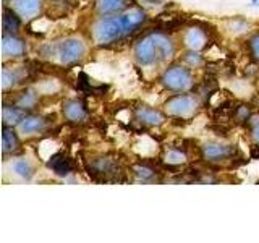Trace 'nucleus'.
Segmentation results:
<instances>
[{"instance_id": "nucleus-1", "label": "nucleus", "mask_w": 259, "mask_h": 243, "mask_svg": "<svg viewBox=\"0 0 259 243\" xmlns=\"http://www.w3.org/2000/svg\"><path fill=\"white\" fill-rule=\"evenodd\" d=\"M174 54V40L160 31H154L143 36L133 47V55L141 67H152V65L165 62Z\"/></svg>"}, {"instance_id": "nucleus-2", "label": "nucleus", "mask_w": 259, "mask_h": 243, "mask_svg": "<svg viewBox=\"0 0 259 243\" xmlns=\"http://www.w3.org/2000/svg\"><path fill=\"white\" fill-rule=\"evenodd\" d=\"M126 36L121 15L104 16L93 26V39L97 46H109Z\"/></svg>"}, {"instance_id": "nucleus-3", "label": "nucleus", "mask_w": 259, "mask_h": 243, "mask_svg": "<svg viewBox=\"0 0 259 243\" xmlns=\"http://www.w3.org/2000/svg\"><path fill=\"white\" fill-rule=\"evenodd\" d=\"M160 83L165 89L172 93H185L193 88L194 81L190 68L183 67V65H174V67H170L164 71V75L160 78Z\"/></svg>"}, {"instance_id": "nucleus-4", "label": "nucleus", "mask_w": 259, "mask_h": 243, "mask_svg": "<svg viewBox=\"0 0 259 243\" xmlns=\"http://www.w3.org/2000/svg\"><path fill=\"white\" fill-rule=\"evenodd\" d=\"M84 54H86V46L83 40L76 37L63 39L62 43L55 46V55L59 57L60 63L63 65H71L81 60Z\"/></svg>"}, {"instance_id": "nucleus-5", "label": "nucleus", "mask_w": 259, "mask_h": 243, "mask_svg": "<svg viewBox=\"0 0 259 243\" xmlns=\"http://www.w3.org/2000/svg\"><path fill=\"white\" fill-rule=\"evenodd\" d=\"M198 109V101L194 99V96H188V94H178L170 97V99L165 102V112L172 117H190L193 115Z\"/></svg>"}, {"instance_id": "nucleus-6", "label": "nucleus", "mask_w": 259, "mask_h": 243, "mask_svg": "<svg viewBox=\"0 0 259 243\" xmlns=\"http://www.w3.org/2000/svg\"><path fill=\"white\" fill-rule=\"evenodd\" d=\"M89 174H91L97 180H113L117 178L120 169L118 164L112 157L101 156L94 157L93 160H89Z\"/></svg>"}, {"instance_id": "nucleus-7", "label": "nucleus", "mask_w": 259, "mask_h": 243, "mask_svg": "<svg viewBox=\"0 0 259 243\" xmlns=\"http://www.w3.org/2000/svg\"><path fill=\"white\" fill-rule=\"evenodd\" d=\"M26 54V43L13 32L2 34V55L4 59H18Z\"/></svg>"}, {"instance_id": "nucleus-8", "label": "nucleus", "mask_w": 259, "mask_h": 243, "mask_svg": "<svg viewBox=\"0 0 259 243\" xmlns=\"http://www.w3.org/2000/svg\"><path fill=\"white\" fill-rule=\"evenodd\" d=\"M233 148L227 144H221V143H207L201 148V154L202 157L209 162H222L227 160L233 156Z\"/></svg>"}, {"instance_id": "nucleus-9", "label": "nucleus", "mask_w": 259, "mask_h": 243, "mask_svg": "<svg viewBox=\"0 0 259 243\" xmlns=\"http://www.w3.org/2000/svg\"><path fill=\"white\" fill-rule=\"evenodd\" d=\"M135 118L146 127H159L165 122V115L157 109H152L149 105H138L135 107Z\"/></svg>"}, {"instance_id": "nucleus-10", "label": "nucleus", "mask_w": 259, "mask_h": 243, "mask_svg": "<svg viewBox=\"0 0 259 243\" xmlns=\"http://www.w3.org/2000/svg\"><path fill=\"white\" fill-rule=\"evenodd\" d=\"M63 117L71 124H83L88 118V110L79 99H67L62 104Z\"/></svg>"}, {"instance_id": "nucleus-11", "label": "nucleus", "mask_w": 259, "mask_h": 243, "mask_svg": "<svg viewBox=\"0 0 259 243\" xmlns=\"http://www.w3.org/2000/svg\"><path fill=\"white\" fill-rule=\"evenodd\" d=\"M47 167L59 177H68L73 172V164L65 152H55L47 160Z\"/></svg>"}, {"instance_id": "nucleus-12", "label": "nucleus", "mask_w": 259, "mask_h": 243, "mask_svg": "<svg viewBox=\"0 0 259 243\" xmlns=\"http://www.w3.org/2000/svg\"><path fill=\"white\" fill-rule=\"evenodd\" d=\"M121 20H123V24H125L126 36H130L146 21V12L140 7H133L121 15Z\"/></svg>"}, {"instance_id": "nucleus-13", "label": "nucleus", "mask_w": 259, "mask_h": 243, "mask_svg": "<svg viewBox=\"0 0 259 243\" xmlns=\"http://www.w3.org/2000/svg\"><path fill=\"white\" fill-rule=\"evenodd\" d=\"M20 148V138L18 133L15 132L13 127L2 125V152L4 156H13V154L18 152Z\"/></svg>"}, {"instance_id": "nucleus-14", "label": "nucleus", "mask_w": 259, "mask_h": 243, "mask_svg": "<svg viewBox=\"0 0 259 243\" xmlns=\"http://www.w3.org/2000/svg\"><path fill=\"white\" fill-rule=\"evenodd\" d=\"M206 43H207V34L198 26H193L185 32V46L190 51H201V49L206 47Z\"/></svg>"}, {"instance_id": "nucleus-15", "label": "nucleus", "mask_w": 259, "mask_h": 243, "mask_svg": "<svg viewBox=\"0 0 259 243\" xmlns=\"http://www.w3.org/2000/svg\"><path fill=\"white\" fill-rule=\"evenodd\" d=\"M47 125V120L40 115H26L23 118V122L18 125V130L20 133L24 135V136H29V135H34V133H39L42 132Z\"/></svg>"}, {"instance_id": "nucleus-16", "label": "nucleus", "mask_w": 259, "mask_h": 243, "mask_svg": "<svg viewBox=\"0 0 259 243\" xmlns=\"http://www.w3.org/2000/svg\"><path fill=\"white\" fill-rule=\"evenodd\" d=\"M12 8H15V12L21 18H32V16H36L40 10V5H42V0H12Z\"/></svg>"}, {"instance_id": "nucleus-17", "label": "nucleus", "mask_w": 259, "mask_h": 243, "mask_svg": "<svg viewBox=\"0 0 259 243\" xmlns=\"http://www.w3.org/2000/svg\"><path fill=\"white\" fill-rule=\"evenodd\" d=\"M26 117V110L18 105H4L2 109V125L16 127L20 125L23 118Z\"/></svg>"}, {"instance_id": "nucleus-18", "label": "nucleus", "mask_w": 259, "mask_h": 243, "mask_svg": "<svg viewBox=\"0 0 259 243\" xmlns=\"http://www.w3.org/2000/svg\"><path fill=\"white\" fill-rule=\"evenodd\" d=\"M96 8L104 16L118 15L126 8V0H97Z\"/></svg>"}, {"instance_id": "nucleus-19", "label": "nucleus", "mask_w": 259, "mask_h": 243, "mask_svg": "<svg viewBox=\"0 0 259 243\" xmlns=\"http://www.w3.org/2000/svg\"><path fill=\"white\" fill-rule=\"evenodd\" d=\"M21 26V16L15 12V8H4V16H2V28L4 32H15Z\"/></svg>"}, {"instance_id": "nucleus-20", "label": "nucleus", "mask_w": 259, "mask_h": 243, "mask_svg": "<svg viewBox=\"0 0 259 243\" xmlns=\"http://www.w3.org/2000/svg\"><path fill=\"white\" fill-rule=\"evenodd\" d=\"M12 172L15 175H18L20 178H23V180H31L32 175H34V170H32V166L29 164V162L26 159H15L12 162Z\"/></svg>"}, {"instance_id": "nucleus-21", "label": "nucleus", "mask_w": 259, "mask_h": 243, "mask_svg": "<svg viewBox=\"0 0 259 243\" xmlns=\"http://www.w3.org/2000/svg\"><path fill=\"white\" fill-rule=\"evenodd\" d=\"M37 104V94L34 91H31V89H26V91H23L18 99L15 101V105H18V107L24 109V110H31L34 109Z\"/></svg>"}, {"instance_id": "nucleus-22", "label": "nucleus", "mask_w": 259, "mask_h": 243, "mask_svg": "<svg viewBox=\"0 0 259 243\" xmlns=\"http://www.w3.org/2000/svg\"><path fill=\"white\" fill-rule=\"evenodd\" d=\"M20 78H21V75L18 73V70H16V68L10 70L8 67H5L2 70V88H4V91H8L10 88H13L20 81Z\"/></svg>"}, {"instance_id": "nucleus-23", "label": "nucleus", "mask_w": 259, "mask_h": 243, "mask_svg": "<svg viewBox=\"0 0 259 243\" xmlns=\"http://www.w3.org/2000/svg\"><path fill=\"white\" fill-rule=\"evenodd\" d=\"M132 170H133V174L138 177V178H141V180H151V178L156 175V172L151 169V167H148V166H143V164H136V166H133L132 167Z\"/></svg>"}, {"instance_id": "nucleus-24", "label": "nucleus", "mask_w": 259, "mask_h": 243, "mask_svg": "<svg viewBox=\"0 0 259 243\" xmlns=\"http://www.w3.org/2000/svg\"><path fill=\"white\" fill-rule=\"evenodd\" d=\"M183 60L190 65L193 68H198L201 67L202 63H204V59H202V55L199 54V51H190L183 55Z\"/></svg>"}, {"instance_id": "nucleus-25", "label": "nucleus", "mask_w": 259, "mask_h": 243, "mask_svg": "<svg viewBox=\"0 0 259 243\" xmlns=\"http://www.w3.org/2000/svg\"><path fill=\"white\" fill-rule=\"evenodd\" d=\"M248 49H249L251 59L259 62V32H256V34H253V36L249 37V40H248Z\"/></svg>"}, {"instance_id": "nucleus-26", "label": "nucleus", "mask_w": 259, "mask_h": 243, "mask_svg": "<svg viewBox=\"0 0 259 243\" xmlns=\"http://www.w3.org/2000/svg\"><path fill=\"white\" fill-rule=\"evenodd\" d=\"M185 159H186L185 152L177 151V149H172V151H168V152L165 154V160L168 162V164H172V166L182 164V162H185Z\"/></svg>"}, {"instance_id": "nucleus-27", "label": "nucleus", "mask_w": 259, "mask_h": 243, "mask_svg": "<svg viewBox=\"0 0 259 243\" xmlns=\"http://www.w3.org/2000/svg\"><path fill=\"white\" fill-rule=\"evenodd\" d=\"M233 117L237 122H248L251 118V109L248 105H238V107L233 110Z\"/></svg>"}, {"instance_id": "nucleus-28", "label": "nucleus", "mask_w": 259, "mask_h": 243, "mask_svg": "<svg viewBox=\"0 0 259 243\" xmlns=\"http://www.w3.org/2000/svg\"><path fill=\"white\" fill-rule=\"evenodd\" d=\"M251 136H253V140L259 144V124H256L253 130H251Z\"/></svg>"}, {"instance_id": "nucleus-29", "label": "nucleus", "mask_w": 259, "mask_h": 243, "mask_svg": "<svg viewBox=\"0 0 259 243\" xmlns=\"http://www.w3.org/2000/svg\"><path fill=\"white\" fill-rule=\"evenodd\" d=\"M249 2L253 4V5H259V0H249Z\"/></svg>"}, {"instance_id": "nucleus-30", "label": "nucleus", "mask_w": 259, "mask_h": 243, "mask_svg": "<svg viewBox=\"0 0 259 243\" xmlns=\"http://www.w3.org/2000/svg\"><path fill=\"white\" fill-rule=\"evenodd\" d=\"M4 2H7V0H4Z\"/></svg>"}]
</instances>
